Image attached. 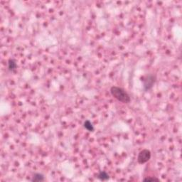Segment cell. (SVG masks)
I'll use <instances>...</instances> for the list:
<instances>
[{"label":"cell","instance_id":"6da1fadb","mask_svg":"<svg viewBox=\"0 0 182 182\" xmlns=\"http://www.w3.org/2000/svg\"><path fill=\"white\" fill-rule=\"evenodd\" d=\"M110 93L112 97L122 103L128 104L131 102L130 95L126 92L125 90L118 86H112L110 88Z\"/></svg>","mask_w":182,"mask_h":182},{"label":"cell","instance_id":"7a4b0ae2","mask_svg":"<svg viewBox=\"0 0 182 182\" xmlns=\"http://www.w3.org/2000/svg\"><path fill=\"white\" fill-rule=\"evenodd\" d=\"M156 81V77L154 74L149 73L142 78V82L143 83V88L144 91H149L153 88Z\"/></svg>","mask_w":182,"mask_h":182},{"label":"cell","instance_id":"3957f363","mask_svg":"<svg viewBox=\"0 0 182 182\" xmlns=\"http://www.w3.org/2000/svg\"><path fill=\"white\" fill-rule=\"evenodd\" d=\"M151 152L150 150H147V149L142 150V151L139 152V154L137 156L138 163L140 164H143L147 163L151 159Z\"/></svg>","mask_w":182,"mask_h":182},{"label":"cell","instance_id":"277c9868","mask_svg":"<svg viewBox=\"0 0 182 182\" xmlns=\"http://www.w3.org/2000/svg\"><path fill=\"white\" fill-rule=\"evenodd\" d=\"M16 68H17V64H16V61L12 58H10L8 61V70L10 72H15Z\"/></svg>","mask_w":182,"mask_h":182},{"label":"cell","instance_id":"5b68a950","mask_svg":"<svg viewBox=\"0 0 182 182\" xmlns=\"http://www.w3.org/2000/svg\"><path fill=\"white\" fill-rule=\"evenodd\" d=\"M31 181L33 182H41L45 181V177L43 174H41V173H36L34 174L31 179Z\"/></svg>","mask_w":182,"mask_h":182},{"label":"cell","instance_id":"8992f818","mask_svg":"<svg viewBox=\"0 0 182 182\" xmlns=\"http://www.w3.org/2000/svg\"><path fill=\"white\" fill-rule=\"evenodd\" d=\"M97 178L99 180H100V181H107V180H108L110 179V176L106 171H101L97 175Z\"/></svg>","mask_w":182,"mask_h":182},{"label":"cell","instance_id":"52a82bcc","mask_svg":"<svg viewBox=\"0 0 182 182\" xmlns=\"http://www.w3.org/2000/svg\"><path fill=\"white\" fill-rule=\"evenodd\" d=\"M83 127H84V128L85 129V130L89 131V132H93V131H94V130H95V128H94V127H93L92 122L88 120H85V121L84 122Z\"/></svg>","mask_w":182,"mask_h":182},{"label":"cell","instance_id":"ba28073f","mask_svg":"<svg viewBox=\"0 0 182 182\" xmlns=\"http://www.w3.org/2000/svg\"><path fill=\"white\" fill-rule=\"evenodd\" d=\"M144 181H159V179L156 177H146L143 179Z\"/></svg>","mask_w":182,"mask_h":182}]
</instances>
